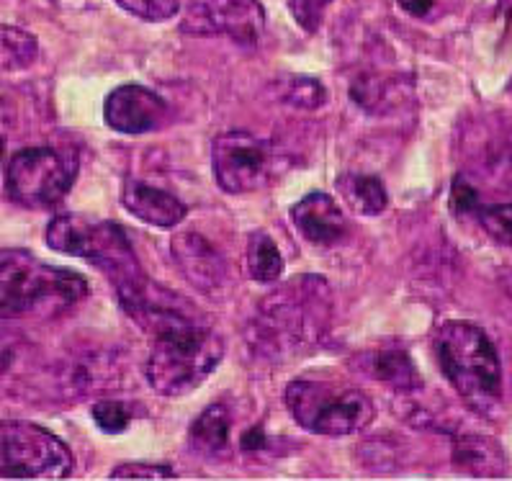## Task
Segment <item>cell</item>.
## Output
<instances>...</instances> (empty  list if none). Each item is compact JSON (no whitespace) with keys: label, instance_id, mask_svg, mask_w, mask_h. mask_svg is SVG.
Masks as SVG:
<instances>
[{"label":"cell","instance_id":"obj_1","mask_svg":"<svg viewBox=\"0 0 512 481\" xmlns=\"http://www.w3.org/2000/svg\"><path fill=\"white\" fill-rule=\"evenodd\" d=\"M330 322V289L320 276H296L266 296L247 325V345L255 355L284 363L314 345Z\"/></svg>","mask_w":512,"mask_h":481},{"label":"cell","instance_id":"obj_2","mask_svg":"<svg viewBox=\"0 0 512 481\" xmlns=\"http://www.w3.org/2000/svg\"><path fill=\"white\" fill-rule=\"evenodd\" d=\"M47 245L57 253L96 265L111 281L124 309L134 304L150 283L129 235L114 222L83 217V214H60L49 222Z\"/></svg>","mask_w":512,"mask_h":481},{"label":"cell","instance_id":"obj_3","mask_svg":"<svg viewBox=\"0 0 512 481\" xmlns=\"http://www.w3.org/2000/svg\"><path fill=\"white\" fill-rule=\"evenodd\" d=\"M88 294L80 273L42 263L19 247H0V319L60 317Z\"/></svg>","mask_w":512,"mask_h":481},{"label":"cell","instance_id":"obj_4","mask_svg":"<svg viewBox=\"0 0 512 481\" xmlns=\"http://www.w3.org/2000/svg\"><path fill=\"white\" fill-rule=\"evenodd\" d=\"M145 363L147 384L163 397H183L199 389L224 358L222 335L191 314L157 327Z\"/></svg>","mask_w":512,"mask_h":481},{"label":"cell","instance_id":"obj_5","mask_svg":"<svg viewBox=\"0 0 512 481\" xmlns=\"http://www.w3.org/2000/svg\"><path fill=\"white\" fill-rule=\"evenodd\" d=\"M435 358L448 384L476 412H492L502 397L500 355L482 327L446 322L435 332Z\"/></svg>","mask_w":512,"mask_h":481},{"label":"cell","instance_id":"obj_6","mask_svg":"<svg viewBox=\"0 0 512 481\" xmlns=\"http://www.w3.org/2000/svg\"><path fill=\"white\" fill-rule=\"evenodd\" d=\"M286 407L299 425L314 435L343 438L366 430L374 422L376 407L366 391L338 389L320 381H291Z\"/></svg>","mask_w":512,"mask_h":481},{"label":"cell","instance_id":"obj_7","mask_svg":"<svg viewBox=\"0 0 512 481\" xmlns=\"http://www.w3.org/2000/svg\"><path fill=\"white\" fill-rule=\"evenodd\" d=\"M75 456L55 433L34 422H0V476L6 479H65Z\"/></svg>","mask_w":512,"mask_h":481},{"label":"cell","instance_id":"obj_8","mask_svg":"<svg viewBox=\"0 0 512 481\" xmlns=\"http://www.w3.org/2000/svg\"><path fill=\"white\" fill-rule=\"evenodd\" d=\"M78 160L60 155L52 147H26L11 157L6 168V188L16 204L47 209L60 204L73 188Z\"/></svg>","mask_w":512,"mask_h":481},{"label":"cell","instance_id":"obj_9","mask_svg":"<svg viewBox=\"0 0 512 481\" xmlns=\"http://www.w3.org/2000/svg\"><path fill=\"white\" fill-rule=\"evenodd\" d=\"M211 170L227 193L260 191L273 175L271 145L247 132L222 134L211 145Z\"/></svg>","mask_w":512,"mask_h":481},{"label":"cell","instance_id":"obj_10","mask_svg":"<svg viewBox=\"0 0 512 481\" xmlns=\"http://www.w3.org/2000/svg\"><path fill=\"white\" fill-rule=\"evenodd\" d=\"M181 31L188 37H227L237 44H258L266 31V11L258 0H188Z\"/></svg>","mask_w":512,"mask_h":481},{"label":"cell","instance_id":"obj_11","mask_svg":"<svg viewBox=\"0 0 512 481\" xmlns=\"http://www.w3.org/2000/svg\"><path fill=\"white\" fill-rule=\"evenodd\" d=\"M103 119L114 132L137 137L163 127V121L168 119V106L145 85H119L103 103Z\"/></svg>","mask_w":512,"mask_h":481},{"label":"cell","instance_id":"obj_12","mask_svg":"<svg viewBox=\"0 0 512 481\" xmlns=\"http://www.w3.org/2000/svg\"><path fill=\"white\" fill-rule=\"evenodd\" d=\"M173 258L193 289L206 296H219L229 283L227 260L199 232H181L173 237Z\"/></svg>","mask_w":512,"mask_h":481},{"label":"cell","instance_id":"obj_13","mask_svg":"<svg viewBox=\"0 0 512 481\" xmlns=\"http://www.w3.org/2000/svg\"><path fill=\"white\" fill-rule=\"evenodd\" d=\"M291 219L294 227L299 229V235L317 247H332L338 245L345 235H348V219L340 204L332 199L330 193H309L299 204L291 209Z\"/></svg>","mask_w":512,"mask_h":481},{"label":"cell","instance_id":"obj_14","mask_svg":"<svg viewBox=\"0 0 512 481\" xmlns=\"http://www.w3.org/2000/svg\"><path fill=\"white\" fill-rule=\"evenodd\" d=\"M121 204L129 214L139 219V222L152 224V227L170 229L175 224H181L186 219L188 209L178 196L163 191V188L150 186L137 178H127L124 188H121Z\"/></svg>","mask_w":512,"mask_h":481},{"label":"cell","instance_id":"obj_15","mask_svg":"<svg viewBox=\"0 0 512 481\" xmlns=\"http://www.w3.org/2000/svg\"><path fill=\"white\" fill-rule=\"evenodd\" d=\"M453 463L471 476H505L507 458L500 443L487 435H464L453 445Z\"/></svg>","mask_w":512,"mask_h":481},{"label":"cell","instance_id":"obj_16","mask_svg":"<svg viewBox=\"0 0 512 481\" xmlns=\"http://www.w3.org/2000/svg\"><path fill=\"white\" fill-rule=\"evenodd\" d=\"M229 430L232 420L224 404H209L196 420H193L188 438L191 445L204 456H222L229 451Z\"/></svg>","mask_w":512,"mask_h":481},{"label":"cell","instance_id":"obj_17","mask_svg":"<svg viewBox=\"0 0 512 481\" xmlns=\"http://www.w3.org/2000/svg\"><path fill=\"white\" fill-rule=\"evenodd\" d=\"M371 373L376 379H381L384 384L394 386L402 394H410V391L422 389V376L417 371L415 361L404 350H381L371 358Z\"/></svg>","mask_w":512,"mask_h":481},{"label":"cell","instance_id":"obj_18","mask_svg":"<svg viewBox=\"0 0 512 481\" xmlns=\"http://www.w3.org/2000/svg\"><path fill=\"white\" fill-rule=\"evenodd\" d=\"M39 42L19 26L0 24V73H16L37 62Z\"/></svg>","mask_w":512,"mask_h":481},{"label":"cell","instance_id":"obj_19","mask_svg":"<svg viewBox=\"0 0 512 481\" xmlns=\"http://www.w3.org/2000/svg\"><path fill=\"white\" fill-rule=\"evenodd\" d=\"M247 271L258 283H278L284 276V258L266 232H253L247 240Z\"/></svg>","mask_w":512,"mask_h":481},{"label":"cell","instance_id":"obj_20","mask_svg":"<svg viewBox=\"0 0 512 481\" xmlns=\"http://www.w3.org/2000/svg\"><path fill=\"white\" fill-rule=\"evenodd\" d=\"M348 199L363 217H379L389 206V193L376 175H358L348 183Z\"/></svg>","mask_w":512,"mask_h":481},{"label":"cell","instance_id":"obj_21","mask_svg":"<svg viewBox=\"0 0 512 481\" xmlns=\"http://www.w3.org/2000/svg\"><path fill=\"white\" fill-rule=\"evenodd\" d=\"M281 101L294 106V109L314 111L327 103V88L317 78L309 75H294L281 88Z\"/></svg>","mask_w":512,"mask_h":481},{"label":"cell","instance_id":"obj_22","mask_svg":"<svg viewBox=\"0 0 512 481\" xmlns=\"http://www.w3.org/2000/svg\"><path fill=\"white\" fill-rule=\"evenodd\" d=\"M482 229L492 237L494 242H500V245L512 247V204H492V206H482L474 211Z\"/></svg>","mask_w":512,"mask_h":481},{"label":"cell","instance_id":"obj_23","mask_svg":"<svg viewBox=\"0 0 512 481\" xmlns=\"http://www.w3.org/2000/svg\"><path fill=\"white\" fill-rule=\"evenodd\" d=\"M91 415L103 433L109 435L124 433L129 427V422H132V409L124 402H111V399H103V402L93 404Z\"/></svg>","mask_w":512,"mask_h":481},{"label":"cell","instance_id":"obj_24","mask_svg":"<svg viewBox=\"0 0 512 481\" xmlns=\"http://www.w3.org/2000/svg\"><path fill=\"white\" fill-rule=\"evenodd\" d=\"M26 340L19 330L0 327V376H8L11 371L24 363L26 358Z\"/></svg>","mask_w":512,"mask_h":481},{"label":"cell","instance_id":"obj_25","mask_svg":"<svg viewBox=\"0 0 512 481\" xmlns=\"http://www.w3.org/2000/svg\"><path fill=\"white\" fill-rule=\"evenodd\" d=\"M116 3L145 21H168L178 13V0H116Z\"/></svg>","mask_w":512,"mask_h":481},{"label":"cell","instance_id":"obj_26","mask_svg":"<svg viewBox=\"0 0 512 481\" xmlns=\"http://www.w3.org/2000/svg\"><path fill=\"white\" fill-rule=\"evenodd\" d=\"M330 3L332 0H289V8L296 24L302 26L307 34H314L320 29L322 16H325Z\"/></svg>","mask_w":512,"mask_h":481},{"label":"cell","instance_id":"obj_27","mask_svg":"<svg viewBox=\"0 0 512 481\" xmlns=\"http://www.w3.org/2000/svg\"><path fill=\"white\" fill-rule=\"evenodd\" d=\"M111 479H175V471L160 463H121Z\"/></svg>","mask_w":512,"mask_h":481},{"label":"cell","instance_id":"obj_28","mask_svg":"<svg viewBox=\"0 0 512 481\" xmlns=\"http://www.w3.org/2000/svg\"><path fill=\"white\" fill-rule=\"evenodd\" d=\"M479 204H482L479 193L471 188V183L466 181L464 175H458L451 188V209L456 211L458 217H466V214H474L479 209Z\"/></svg>","mask_w":512,"mask_h":481},{"label":"cell","instance_id":"obj_29","mask_svg":"<svg viewBox=\"0 0 512 481\" xmlns=\"http://www.w3.org/2000/svg\"><path fill=\"white\" fill-rule=\"evenodd\" d=\"M397 3L404 13H410L415 19H422V16H428L433 11L435 0H397Z\"/></svg>","mask_w":512,"mask_h":481},{"label":"cell","instance_id":"obj_30","mask_svg":"<svg viewBox=\"0 0 512 481\" xmlns=\"http://www.w3.org/2000/svg\"><path fill=\"white\" fill-rule=\"evenodd\" d=\"M266 445V433H263V427H253V430H247L245 435H242V448L245 451H258V448H263Z\"/></svg>","mask_w":512,"mask_h":481},{"label":"cell","instance_id":"obj_31","mask_svg":"<svg viewBox=\"0 0 512 481\" xmlns=\"http://www.w3.org/2000/svg\"><path fill=\"white\" fill-rule=\"evenodd\" d=\"M3 147H6V142H3V139H0V157H3Z\"/></svg>","mask_w":512,"mask_h":481}]
</instances>
